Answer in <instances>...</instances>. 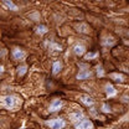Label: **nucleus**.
Returning a JSON list of instances; mask_svg holds the SVG:
<instances>
[{
	"label": "nucleus",
	"mask_w": 129,
	"mask_h": 129,
	"mask_svg": "<svg viewBox=\"0 0 129 129\" xmlns=\"http://www.w3.org/2000/svg\"><path fill=\"white\" fill-rule=\"evenodd\" d=\"M19 98L15 96H5L1 99V106L6 109H14L16 107V101Z\"/></svg>",
	"instance_id": "nucleus-1"
},
{
	"label": "nucleus",
	"mask_w": 129,
	"mask_h": 129,
	"mask_svg": "<svg viewBox=\"0 0 129 129\" xmlns=\"http://www.w3.org/2000/svg\"><path fill=\"white\" fill-rule=\"evenodd\" d=\"M47 125L51 129H62L64 125H66V122H64L62 118H56V119L48 120Z\"/></svg>",
	"instance_id": "nucleus-2"
},
{
	"label": "nucleus",
	"mask_w": 129,
	"mask_h": 129,
	"mask_svg": "<svg viewBox=\"0 0 129 129\" xmlns=\"http://www.w3.org/2000/svg\"><path fill=\"white\" fill-rule=\"evenodd\" d=\"M93 123L89 119H83L80 123H76V129H92Z\"/></svg>",
	"instance_id": "nucleus-3"
},
{
	"label": "nucleus",
	"mask_w": 129,
	"mask_h": 129,
	"mask_svg": "<svg viewBox=\"0 0 129 129\" xmlns=\"http://www.w3.org/2000/svg\"><path fill=\"white\" fill-rule=\"evenodd\" d=\"M80 99L84 106H88V107H89V106H93V103H94L93 98H92L91 96H88V94H81Z\"/></svg>",
	"instance_id": "nucleus-4"
},
{
	"label": "nucleus",
	"mask_w": 129,
	"mask_h": 129,
	"mask_svg": "<svg viewBox=\"0 0 129 129\" xmlns=\"http://www.w3.org/2000/svg\"><path fill=\"white\" fill-rule=\"evenodd\" d=\"M62 106H63V102H62V101L55 99V101L50 104V112H56V111H58Z\"/></svg>",
	"instance_id": "nucleus-5"
},
{
	"label": "nucleus",
	"mask_w": 129,
	"mask_h": 129,
	"mask_svg": "<svg viewBox=\"0 0 129 129\" xmlns=\"http://www.w3.org/2000/svg\"><path fill=\"white\" fill-rule=\"evenodd\" d=\"M26 56V53L21 48H14L13 50V58L14 60H22Z\"/></svg>",
	"instance_id": "nucleus-6"
},
{
	"label": "nucleus",
	"mask_w": 129,
	"mask_h": 129,
	"mask_svg": "<svg viewBox=\"0 0 129 129\" xmlns=\"http://www.w3.org/2000/svg\"><path fill=\"white\" fill-rule=\"evenodd\" d=\"M91 76H92V72H91V71L83 70V71L78 72V75H77V80H86V78H89Z\"/></svg>",
	"instance_id": "nucleus-7"
},
{
	"label": "nucleus",
	"mask_w": 129,
	"mask_h": 129,
	"mask_svg": "<svg viewBox=\"0 0 129 129\" xmlns=\"http://www.w3.org/2000/svg\"><path fill=\"white\" fill-rule=\"evenodd\" d=\"M104 88H106V93H107V96L108 97H113V96L117 94V91L114 89V87H113L111 83H107Z\"/></svg>",
	"instance_id": "nucleus-8"
},
{
	"label": "nucleus",
	"mask_w": 129,
	"mask_h": 129,
	"mask_svg": "<svg viewBox=\"0 0 129 129\" xmlns=\"http://www.w3.org/2000/svg\"><path fill=\"white\" fill-rule=\"evenodd\" d=\"M61 68H62V63L61 62H58V61L53 62V64H52V73L53 75H57L61 71Z\"/></svg>",
	"instance_id": "nucleus-9"
},
{
	"label": "nucleus",
	"mask_w": 129,
	"mask_h": 129,
	"mask_svg": "<svg viewBox=\"0 0 129 129\" xmlns=\"http://www.w3.org/2000/svg\"><path fill=\"white\" fill-rule=\"evenodd\" d=\"M76 29H77V31L84 32V34H88V32H89V27H88L87 24H80V25H76Z\"/></svg>",
	"instance_id": "nucleus-10"
},
{
	"label": "nucleus",
	"mask_w": 129,
	"mask_h": 129,
	"mask_svg": "<svg viewBox=\"0 0 129 129\" xmlns=\"http://www.w3.org/2000/svg\"><path fill=\"white\" fill-rule=\"evenodd\" d=\"M70 118H71L73 122H76V120H80V119H82V120H83V113H82V112L71 113V114H70Z\"/></svg>",
	"instance_id": "nucleus-11"
},
{
	"label": "nucleus",
	"mask_w": 129,
	"mask_h": 129,
	"mask_svg": "<svg viewBox=\"0 0 129 129\" xmlns=\"http://www.w3.org/2000/svg\"><path fill=\"white\" fill-rule=\"evenodd\" d=\"M84 46L83 45H80V44H77L75 47H73V51H75V53L76 55H78V56H81V55H83L84 53Z\"/></svg>",
	"instance_id": "nucleus-12"
},
{
	"label": "nucleus",
	"mask_w": 129,
	"mask_h": 129,
	"mask_svg": "<svg viewBox=\"0 0 129 129\" xmlns=\"http://www.w3.org/2000/svg\"><path fill=\"white\" fill-rule=\"evenodd\" d=\"M109 77H111L112 80H114L115 82H123V81H124V76H123L122 73H111Z\"/></svg>",
	"instance_id": "nucleus-13"
},
{
	"label": "nucleus",
	"mask_w": 129,
	"mask_h": 129,
	"mask_svg": "<svg viewBox=\"0 0 129 129\" xmlns=\"http://www.w3.org/2000/svg\"><path fill=\"white\" fill-rule=\"evenodd\" d=\"M3 4H4L6 8H9V9L14 10V11H16V10H17V6H16L13 1H8V0H5V1H3Z\"/></svg>",
	"instance_id": "nucleus-14"
},
{
	"label": "nucleus",
	"mask_w": 129,
	"mask_h": 129,
	"mask_svg": "<svg viewBox=\"0 0 129 129\" xmlns=\"http://www.w3.org/2000/svg\"><path fill=\"white\" fill-rule=\"evenodd\" d=\"M26 71H27V66H21V67H19L17 68V75L19 76H24L25 73H26Z\"/></svg>",
	"instance_id": "nucleus-15"
},
{
	"label": "nucleus",
	"mask_w": 129,
	"mask_h": 129,
	"mask_svg": "<svg viewBox=\"0 0 129 129\" xmlns=\"http://www.w3.org/2000/svg\"><path fill=\"white\" fill-rule=\"evenodd\" d=\"M36 31H37V34H40V35H44V34L47 32V27L44 26V25H40V26H37Z\"/></svg>",
	"instance_id": "nucleus-16"
},
{
	"label": "nucleus",
	"mask_w": 129,
	"mask_h": 129,
	"mask_svg": "<svg viewBox=\"0 0 129 129\" xmlns=\"http://www.w3.org/2000/svg\"><path fill=\"white\" fill-rule=\"evenodd\" d=\"M98 56V53L97 52H93V53H87L86 56H84V58L86 60H91V58H94V57H97Z\"/></svg>",
	"instance_id": "nucleus-17"
},
{
	"label": "nucleus",
	"mask_w": 129,
	"mask_h": 129,
	"mask_svg": "<svg viewBox=\"0 0 129 129\" xmlns=\"http://www.w3.org/2000/svg\"><path fill=\"white\" fill-rule=\"evenodd\" d=\"M102 111H103L104 113H109L111 112V107H109L108 104H106V103H104V104L102 106Z\"/></svg>",
	"instance_id": "nucleus-18"
},
{
	"label": "nucleus",
	"mask_w": 129,
	"mask_h": 129,
	"mask_svg": "<svg viewBox=\"0 0 129 129\" xmlns=\"http://www.w3.org/2000/svg\"><path fill=\"white\" fill-rule=\"evenodd\" d=\"M97 75H98L99 77H102V76L104 75V71H103L102 66H98V67H97Z\"/></svg>",
	"instance_id": "nucleus-19"
},
{
	"label": "nucleus",
	"mask_w": 129,
	"mask_h": 129,
	"mask_svg": "<svg viewBox=\"0 0 129 129\" xmlns=\"http://www.w3.org/2000/svg\"><path fill=\"white\" fill-rule=\"evenodd\" d=\"M51 48L57 50V51H61V46H58V45H56V44H51Z\"/></svg>",
	"instance_id": "nucleus-20"
}]
</instances>
